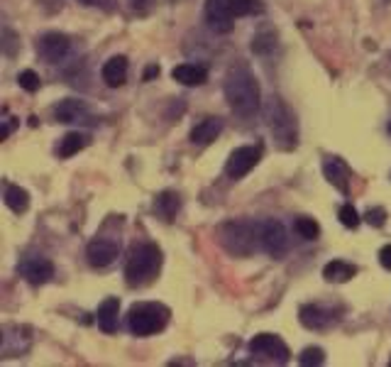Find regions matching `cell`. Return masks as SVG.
Returning <instances> with one entry per match:
<instances>
[{"instance_id":"8d00e7d4","label":"cell","mask_w":391,"mask_h":367,"mask_svg":"<svg viewBox=\"0 0 391 367\" xmlns=\"http://www.w3.org/2000/svg\"><path fill=\"white\" fill-rule=\"evenodd\" d=\"M78 3H83V5H100V0H78Z\"/></svg>"},{"instance_id":"e0dca14e","label":"cell","mask_w":391,"mask_h":367,"mask_svg":"<svg viewBox=\"0 0 391 367\" xmlns=\"http://www.w3.org/2000/svg\"><path fill=\"white\" fill-rule=\"evenodd\" d=\"M100 78L105 81V86L120 88L128 81V59L125 57H110L100 69Z\"/></svg>"},{"instance_id":"7c38bea8","label":"cell","mask_w":391,"mask_h":367,"mask_svg":"<svg viewBox=\"0 0 391 367\" xmlns=\"http://www.w3.org/2000/svg\"><path fill=\"white\" fill-rule=\"evenodd\" d=\"M32 345V331L28 326H3V338H0V353L3 358H20Z\"/></svg>"},{"instance_id":"6da1fadb","label":"cell","mask_w":391,"mask_h":367,"mask_svg":"<svg viewBox=\"0 0 391 367\" xmlns=\"http://www.w3.org/2000/svg\"><path fill=\"white\" fill-rule=\"evenodd\" d=\"M223 93H225V100H228L230 110L237 118L247 120L260 110V103H262L260 83H257L255 74H252V69L247 66L245 62H237L228 69L225 83H223Z\"/></svg>"},{"instance_id":"d4e9b609","label":"cell","mask_w":391,"mask_h":367,"mask_svg":"<svg viewBox=\"0 0 391 367\" xmlns=\"http://www.w3.org/2000/svg\"><path fill=\"white\" fill-rule=\"evenodd\" d=\"M274 49H277V32L260 30L255 37H252V52H255L257 57L267 59V57L274 54Z\"/></svg>"},{"instance_id":"9a60e30c","label":"cell","mask_w":391,"mask_h":367,"mask_svg":"<svg viewBox=\"0 0 391 367\" xmlns=\"http://www.w3.org/2000/svg\"><path fill=\"white\" fill-rule=\"evenodd\" d=\"M54 118L59 122H93L91 110L86 100L81 98H64L54 105Z\"/></svg>"},{"instance_id":"44dd1931","label":"cell","mask_w":391,"mask_h":367,"mask_svg":"<svg viewBox=\"0 0 391 367\" xmlns=\"http://www.w3.org/2000/svg\"><path fill=\"white\" fill-rule=\"evenodd\" d=\"M118 313H120V299L118 296H108L103 304L98 306V326L103 333L118 331Z\"/></svg>"},{"instance_id":"ffe728a7","label":"cell","mask_w":391,"mask_h":367,"mask_svg":"<svg viewBox=\"0 0 391 367\" xmlns=\"http://www.w3.org/2000/svg\"><path fill=\"white\" fill-rule=\"evenodd\" d=\"M220 132H223V120L210 115V118H203L191 130V142L193 145H210V142L218 140Z\"/></svg>"},{"instance_id":"4316f807","label":"cell","mask_w":391,"mask_h":367,"mask_svg":"<svg viewBox=\"0 0 391 367\" xmlns=\"http://www.w3.org/2000/svg\"><path fill=\"white\" fill-rule=\"evenodd\" d=\"M294 231L299 233V235L303 238V240H318V235H320V226L313 221V218H308V216L296 218Z\"/></svg>"},{"instance_id":"3957f363","label":"cell","mask_w":391,"mask_h":367,"mask_svg":"<svg viewBox=\"0 0 391 367\" xmlns=\"http://www.w3.org/2000/svg\"><path fill=\"white\" fill-rule=\"evenodd\" d=\"M218 240L232 257H250L260 250V221H228L218 228Z\"/></svg>"},{"instance_id":"e575fe53","label":"cell","mask_w":391,"mask_h":367,"mask_svg":"<svg viewBox=\"0 0 391 367\" xmlns=\"http://www.w3.org/2000/svg\"><path fill=\"white\" fill-rule=\"evenodd\" d=\"M13 125H15V122H13V118H8V120L3 122V132H0V137H3V140H8L10 130H13Z\"/></svg>"},{"instance_id":"ab89813d","label":"cell","mask_w":391,"mask_h":367,"mask_svg":"<svg viewBox=\"0 0 391 367\" xmlns=\"http://www.w3.org/2000/svg\"><path fill=\"white\" fill-rule=\"evenodd\" d=\"M389 365H391V360H389Z\"/></svg>"},{"instance_id":"2e32d148","label":"cell","mask_w":391,"mask_h":367,"mask_svg":"<svg viewBox=\"0 0 391 367\" xmlns=\"http://www.w3.org/2000/svg\"><path fill=\"white\" fill-rule=\"evenodd\" d=\"M323 174L325 179L335 186L340 194H350V167H347L345 162H342L340 157H325L323 159Z\"/></svg>"},{"instance_id":"f35d334b","label":"cell","mask_w":391,"mask_h":367,"mask_svg":"<svg viewBox=\"0 0 391 367\" xmlns=\"http://www.w3.org/2000/svg\"><path fill=\"white\" fill-rule=\"evenodd\" d=\"M389 64H391V54H389Z\"/></svg>"},{"instance_id":"7a4b0ae2","label":"cell","mask_w":391,"mask_h":367,"mask_svg":"<svg viewBox=\"0 0 391 367\" xmlns=\"http://www.w3.org/2000/svg\"><path fill=\"white\" fill-rule=\"evenodd\" d=\"M162 250L155 243H140L137 247H132L128 264H125V281L128 286H145L150 281H155V276L162 269Z\"/></svg>"},{"instance_id":"74e56055","label":"cell","mask_w":391,"mask_h":367,"mask_svg":"<svg viewBox=\"0 0 391 367\" xmlns=\"http://www.w3.org/2000/svg\"><path fill=\"white\" fill-rule=\"evenodd\" d=\"M387 130H389V135H391V120L387 122Z\"/></svg>"},{"instance_id":"836d02e7","label":"cell","mask_w":391,"mask_h":367,"mask_svg":"<svg viewBox=\"0 0 391 367\" xmlns=\"http://www.w3.org/2000/svg\"><path fill=\"white\" fill-rule=\"evenodd\" d=\"M128 3H130V8L140 10V13H145V10L152 8V3H155V0H128Z\"/></svg>"},{"instance_id":"52a82bcc","label":"cell","mask_w":391,"mask_h":367,"mask_svg":"<svg viewBox=\"0 0 391 367\" xmlns=\"http://www.w3.org/2000/svg\"><path fill=\"white\" fill-rule=\"evenodd\" d=\"M342 316V308L330 304H303L299 308V321L308 331H327Z\"/></svg>"},{"instance_id":"83f0119b","label":"cell","mask_w":391,"mask_h":367,"mask_svg":"<svg viewBox=\"0 0 391 367\" xmlns=\"http://www.w3.org/2000/svg\"><path fill=\"white\" fill-rule=\"evenodd\" d=\"M299 363L303 367L323 365L325 363V350L318 348V345H308V348H303V353L299 355Z\"/></svg>"},{"instance_id":"5b68a950","label":"cell","mask_w":391,"mask_h":367,"mask_svg":"<svg viewBox=\"0 0 391 367\" xmlns=\"http://www.w3.org/2000/svg\"><path fill=\"white\" fill-rule=\"evenodd\" d=\"M267 122L274 142L279 150L289 152L299 145V122H296L294 110L284 103L282 98H272L267 108Z\"/></svg>"},{"instance_id":"277c9868","label":"cell","mask_w":391,"mask_h":367,"mask_svg":"<svg viewBox=\"0 0 391 367\" xmlns=\"http://www.w3.org/2000/svg\"><path fill=\"white\" fill-rule=\"evenodd\" d=\"M169 306L160 304V301H140V304H132L128 311V328L132 336L137 338H147L155 336L167 328L169 323Z\"/></svg>"},{"instance_id":"1f68e13d","label":"cell","mask_w":391,"mask_h":367,"mask_svg":"<svg viewBox=\"0 0 391 367\" xmlns=\"http://www.w3.org/2000/svg\"><path fill=\"white\" fill-rule=\"evenodd\" d=\"M18 47H20L18 35H15L10 28H3V52H5V57H15Z\"/></svg>"},{"instance_id":"f546056e","label":"cell","mask_w":391,"mask_h":367,"mask_svg":"<svg viewBox=\"0 0 391 367\" xmlns=\"http://www.w3.org/2000/svg\"><path fill=\"white\" fill-rule=\"evenodd\" d=\"M18 81H20V86H23L25 91L35 93V91H40V83H42V78L37 76V74L32 71V69H25V71L18 76Z\"/></svg>"},{"instance_id":"484cf974","label":"cell","mask_w":391,"mask_h":367,"mask_svg":"<svg viewBox=\"0 0 391 367\" xmlns=\"http://www.w3.org/2000/svg\"><path fill=\"white\" fill-rule=\"evenodd\" d=\"M228 5L235 18H247V15H257L264 10L262 0H228Z\"/></svg>"},{"instance_id":"f1b7e54d","label":"cell","mask_w":391,"mask_h":367,"mask_svg":"<svg viewBox=\"0 0 391 367\" xmlns=\"http://www.w3.org/2000/svg\"><path fill=\"white\" fill-rule=\"evenodd\" d=\"M337 218H340L342 226L352 228V231H355V228L359 226V214L355 211V206H352V204H342L340 211H337Z\"/></svg>"},{"instance_id":"8992f818","label":"cell","mask_w":391,"mask_h":367,"mask_svg":"<svg viewBox=\"0 0 391 367\" xmlns=\"http://www.w3.org/2000/svg\"><path fill=\"white\" fill-rule=\"evenodd\" d=\"M289 245V231L282 221L277 218H267V221H260V250L269 255V257H282L287 255Z\"/></svg>"},{"instance_id":"d590c367","label":"cell","mask_w":391,"mask_h":367,"mask_svg":"<svg viewBox=\"0 0 391 367\" xmlns=\"http://www.w3.org/2000/svg\"><path fill=\"white\" fill-rule=\"evenodd\" d=\"M152 76H160V66H157V64H152V66H147V71H145V81H150Z\"/></svg>"},{"instance_id":"5bb4252c","label":"cell","mask_w":391,"mask_h":367,"mask_svg":"<svg viewBox=\"0 0 391 367\" xmlns=\"http://www.w3.org/2000/svg\"><path fill=\"white\" fill-rule=\"evenodd\" d=\"M205 23L213 32L228 35L235 28V15H232L228 0H205Z\"/></svg>"},{"instance_id":"9c48e42d","label":"cell","mask_w":391,"mask_h":367,"mask_svg":"<svg viewBox=\"0 0 391 367\" xmlns=\"http://www.w3.org/2000/svg\"><path fill=\"white\" fill-rule=\"evenodd\" d=\"M250 350L257 358L267 360V363H277V365H287L289 358H291L289 345L279 336H274V333H260V336H255L250 340Z\"/></svg>"},{"instance_id":"ba28073f","label":"cell","mask_w":391,"mask_h":367,"mask_svg":"<svg viewBox=\"0 0 391 367\" xmlns=\"http://www.w3.org/2000/svg\"><path fill=\"white\" fill-rule=\"evenodd\" d=\"M262 159V147L260 145H242L237 150L230 152L228 162H225V177L237 182V179H245L252 169L260 164Z\"/></svg>"},{"instance_id":"cb8c5ba5","label":"cell","mask_w":391,"mask_h":367,"mask_svg":"<svg viewBox=\"0 0 391 367\" xmlns=\"http://www.w3.org/2000/svg\"><path fill=\"white\" fill-rule=\"evenodd\" d=\"M5 206L18 216L25 214L30 209V194L25 189H20L18 184H8L5 186Z\"/></svg>"},{"instance_id":"ac0fdd59","label":"cell","mask_w":391,"mask_h":367,"mask_svg":"<svg viewBox=\"0 0 391 367\" xmlns=\"http://www.w3.org/2000/svg\"><path fill=\"white\" fill-rule=\"evenodd\" d=\"M172 78L184 86H203L208 81V69L200 64H179L172 69Z\"/></svg>"},{"instance_id":"d6a6232c","label":"cell","mask_w":391,"mask_h":367,"mask_svg":"<svg viewBox=\"0 0 391 367\" xmlns=\"http://www.w3.org/2000/svg\"><path fill=\"white\" fill-rule=\"evenodd\" d=\"M379 262H382L384 269L391 272V245H384V247L379 250Z\"/></svg>"},{"instance_id":"4dcf8cb0","label":"cell","mask_w":391,"mask_h":367,"mask_svg":"<svg viewBox=\"0 0 391 367\" xmlns=\"http://www.w3.org/2000/svg\"><path fill=\"white\" fill-rule=\"evenodd\" d=\"M364 221H367L372 228H384L387 226V209L374 206V209H369L367 214H364Z\"/></svg>"},{"instance_id":"7402d4cb","label":"cell","mask_w":391,"mask_h":367,"mask_svg":"<svg viewBox=\"0 0 391 367\" xmlns=\"http://www.w3.org/2000/svg\"><path fill=\"white\" fill-rule=\"evenodd\" d=\"M355 274H357V267L345 262V260H332V262H327L323 267L325 281H332V284H345V281H350Z\"/></svg>"},{"instance_id":"30bf717a","label":"cell","mask_w":391,"mask_h":367,"mask_svg":"<svg viewBox=\"0 0 391 367\" xmlns=\"http://www.w3.org/2000/svg\"><path fill=\"white\" fill-rule=\"evenodd\" d=\"M120 255V238L113 235H96L86 247L88 264L96 269H105L118 260Z\"/></svg>"},{"instance_id":"4fadbf2b","label":"cell","mask_w":391,"mask_h":367,"mask_svg":"<svg viewBox=\"0 0 391 367\" xmlns=\"http://www.w3.org/2000/svg\"><path fill=\"white\" fill-rule=\"evenodd\" d=\"M37 52L47 64H61L71 52V40L64 32H44L37 40Z\"/></svg>"},{"instance_id":"8fae6325","label":"cell","mask_w":391,"mask_h":367,"mask_svg":"<svg viewBox=\"0 0 391 367\" xmlns=\"http://www.w3.org/2000/svg\"><path fill=\"white\" fill-rule=\"evenodd\" d=\"M18 274L23 276L25 281H30L32 286H42L47 281H52L54 276V264H52L49 257L44 255H25L18 264Z\"/></svg>"},{"instance_id":"d6986e66","label":"cell","mask_w":391,"mask_h":367,"mask_svg":"<svg viewBox=\"0 0 391 367\" xmlns=\"http://www.w3.org/2000/svg\"><path fill=\"white\" fill-rule=\"evenodd\" d=\"M179 211H181V196H179L174 189H164L155 199V214H157V218H162V221L172 223Z\"/></svg>"},{"instance_id":"603a6c76","label":"cell","mask_w":391,"mask_h":367,"mask_svg":"<svg viewBox=\"0 0 391 367\" xmlns=\"http://www.w3.org/2000/svg\"><path fill=\"white\" fill-rule=\"evenodd\" d=\"M88 142H91V137L83 135V132H66V135L59 140L56 152H59L61 159H68V157H73V154H78L81 150H86Z\"/></svg>"}]
</instances>
